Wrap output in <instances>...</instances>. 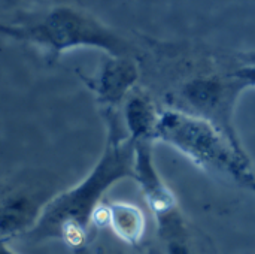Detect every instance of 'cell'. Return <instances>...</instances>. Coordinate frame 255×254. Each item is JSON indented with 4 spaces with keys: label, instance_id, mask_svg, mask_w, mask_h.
<instances>
[{
    "label": "cell",
    "instance_id": "obj_1",
    "mask_svg": "<svg viewBox=\"0 0 255 254\" xmlns=\"http://www.w3.org/2000/svg\"><path fill=\"white\" fill-rule=\"evenodd\" d=\"M134 145L136 142L112 120L106 145L96 166L78 186L46 201L34 228L27 235L33 241L61 240L75 254H85L88 229L103 204V195L115 183L134 178Z\"/></svg>",
    "mask_w": 255,
    "mask_h": 254
},
{
    "label": "cell",
    "instance_id": "obj_2",
    "mask_svg": "<svg viewBox=\"0 0 255 254\" xmlns=\"http://www.w3.org/2000/svg\"><path fill=\"white\" fill-rule=\"evenodd\" d=\"M155 138L178 150L205 172L255 190L248 157L209 121L181 109H166L160 112Z\"/></svg>",
    "mask_w": 255,
    "mask_h": 254
},
{
    "label": "cell",
    "instance_id": "obj_3",
    "mask_svg": "<svg viewBox=\"0 0 255 254\" xmlns=\"http://www.w3.org/2000/svg\"><path fill=\"white\" fill-rule=\"evenodd\" d=\"M0 31L15 40L30 42L51 55L73 48H99L109 57H127L128 42L91 13L70 6H58L24 24L1 22Z\"/></svg>",
    "mask_w": 255,
    "mask_h": 254
},
{
    "label": "cell",
    "instance_id": "obj_4",
    "mask_svg": "<svg viewBox=\"0 0 255 254\" xmlns=\"http://www.w3.org/2000/svg\"><path fill=\"white\" fill-rule=\"evenodd\" d=\"M245 85L236 79V82L226 84L217 76H200L184 84L181 90L182 99L194 111L191 114L209 121L220 129L238 148H241L235 130L230 123L232 105L238 88Z\"/></svg>",
    "mask_w": 255,
    "mask_h": 254
},
{
    "label": "cell",
    "instance_id": "obj_5",
    "mask_svg": "<svg viewBox=\"0 0 255 254\" xmlns=\"http://www.w3.org/2000/svg\"><path fill=\"white\" fill-rule=\"evenodd\" d=\"M134 180L140 184L143 198L157 220L178 213L172 190L163 183L154 168L151 141H137L134 145Z\"/></svg>",
    "mask_w": 255,
    "mask_h": 254
},
{
    "label": "cell",
    "instance_id": "obj_6",
    "mask_svg": "<svg viewBox=\"0 0 255 254\" xmlns=\"http://www.w3.org/2000/svg\"><path fill=\"white\" fill-rule=\"evenodd\" d=\"M137 78V66L130 57H109L91 87L100 103L115 105L127 99Z\"/></svg>",
    "mask_w": 255,
    "mask_h": 254
},
{
    "label": "cell",
    "instance_id": "obj_7",
    "mask_svg": "<svg viewBox=\"0 0 255 254\" xmlns=\"http://www.w3.org/2000/svg\"><path fill=\"white\" fill-rule=\"evenodd\" d=\"M45 204H39L34 196L25 192H13L1 199V210H0V238L1 243L7 240L28 234Z\"/></svg>",
    "mask_w": 255,
    "mask_h": 254
},
{
    "label": "cell",
    "instance_id": "obj_8",
    "mask_svg": "<svg viewBox=\"0 0 255 254\" xmlns=\"http://www.w3.org/2000/svg\"><path fill=\"white\" fill-rule=\"evenodd\" d=\"M160 112H157L152 100L137 91H131L124 103V121L128 136L137 141L155 139V130L158 124Z\"/></svg>",
    "mask_w": 255,
    "mask_h": 254
},
{
    "label": "cell",
    "instance_id": "obj_9",
    "mask_svg": "<svg viewBox=\"0 0 255 254\" xmlns=\"http://www.w3.org/2000/svg\"><path fill=\"white\" fill-rule=\"evenodd\" d=\"M108 225L123 243L137 246L145 235V216L133 204H108Z\"/></svg>",
    "mask_w": 255,
    "mask_h": 254
},
{
    "label": "cell",
    "instance_id": "obj_10",
    "mask_svg": "<svg viewBox=\"0 0 255 254\" xmlns=\"http://www.w3.org/2000/svg\"><path fill=\"white\" fill-rule=\"evenodd\" d=\"M166 253L167 254H193L190 246L187 244L184 237L179 238H172L167 241L166 246Z\"/></svg>",
    "mask_w": 255,
    "mask_h": 254
},
{
    "label": "cell",
    "instance_id": "obj_11",
    "mask_svg": "<svg viewBox=\"0 0 255 254\" xmlns=\"http://www.w3.org/2000/svg\"><path fill=\"white\" fill-rule=\"evenodd\" d=\"M235 78L239 79L245 87H255V67L254 66H247L239 69L235 73Z\"/></svg>",
    "mask_w": 255,
    "mask_h": 254
},
{
    "label": "cell",
    "instance_id": "obj_12",
    "mask_svg": "<svg viewBox=\"0 0 255 254\" xmlns=\"http://www.w3.org/2000/svg\"><path fill=\"white\" fill-rule=\"evenodd\" d=\"M1 254H18L16 252H13L6 243H1Z\"/></svg>",
    "mask_w": 255,
    "mask_h": 254
},
{
    "label": "cell",
    "instance_id": "obj_13",
    "mask_svg": "<svg viewBox=\"0 0 255 254\" xmlns=\"http://www.w3.org/2000/svg\"><path fill=\"white\" fill-rule=\"evenodd\" d=\"M247 61H248V66H254L255 67V52H253V54H248Z\"/></svg>",
    "mask_w": 255,
    "mask_h": 254
}]
</instances>
